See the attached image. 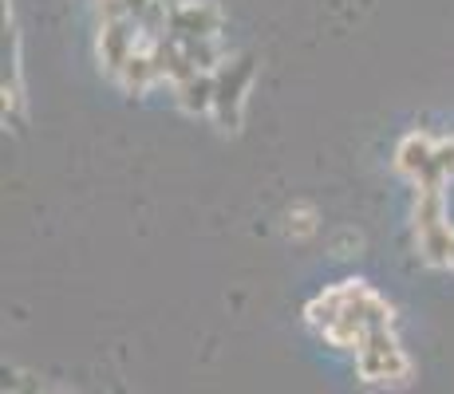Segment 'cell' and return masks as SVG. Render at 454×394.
Here are the masks:
<instances>
[{
    "label": "cell",
    "mask_w": 454,
    "mask_h": 394,
    "mask_svg": "<svg viewBox=\"0 0 454 394\" xmlns=\"http://www.w3.org/2000/svg\"><path fill=\"white\" fill-rule=\"evenodd\" d=\"M143 43H146V36H143V24H138L135 12L119 16V20H103V36H99L103 67H107L111 75H119L123 72V64L135 56L138 48H143Z\"/></svg>",
    "instance_id": "6da1fadb"
},
{
    "label": "cell",
    "mask_w": 454,
    "mask_h": 394,
    "mask_svg": "<svg viewBox=\"0 0 454 394\" xmlns=\"http://www.w3.org/2000/svg\"><path fill=\"white\" fill-rule=\"evenodd\" d=\"M253 79V59H233V64H225L222 72H217V95H214V115L222 122L225 130L238 127L241 119V99H246V87Z\"/></svg>",
    "instance_id": "7a4b0ae2"
},
{
    "label": "cell",
    "mask_w": 454,
    "mask_h": 394,
    "mask_svg": "<svg viewBox=\"0 0 454 394\" xmlns=\"http://www.w3.org/2000/svg\"><path fill=\"white\" fill-rule=\"evenodd\" d=\"M407 359L395 347V339L387 331H375L368 336V344L360 347V375L372 382H387V379H407Z\"/></svg>",
    "instance_id": "3957f363"
},
{
    "label": "cell",
    "mask_w": 454,
    "mask_h": 394,
    "mask_svg": "<svg viewBox=\"0 0 454 394\" xmlns=\"http://www.w3.org/2000/svg\"><path fill=\"white\" fill-rule=\"evenodd\" d=\"M222 28V12L214 4H198V0H186V4L170 8V36L174 40H202V36H217Z\"/></svg>",
    "instance_id": "277c9868"
},
{
    "label": "cell",
    "mask_w": 454,
    "mask_h": 394,
    "mask_svg": "<svg viewBox=\"0 0 454 394\" xmlns=\"http://www.w3.org/2000/svg\"><path fill=\"white\" fill-rule=\"evenodd\" d=\"M214 95H217V79L209 72H194L190 79L178 83V103H182V111H190V115L214 111Z\"/></svg>",
    "instance_id": "5b68a950"
},
{
    "label": "cell",
    "mask_w": 454,
    "mask_h": 394,
    "mask_svg": "<svg viewBox=\"0 0 454 394\" xmlns=\"http://www.w3.org/2000/svg\"><path fill=\"white\" fill-rule=\"evenodd\" d=\"M431 158H434V143L427 135H411L403 146H399V154H395V166L403 174H411V178H419V174L431 166Z\"/></svg>",
    "instance_id": "8992f818"
},
{
    "label": "cell",
    "mask_w": 454,
    "mask_h": 394,
    "mask_svg": "<svg viewBox=\"0 0 454 394\" xmlns=\"http://www.w3.org/2000/svg\"><path fill=\"white\" fill-rule=\"evenodd\" d=\"M450 244H454V236L442 221L419 229V252H423L427 265H450Z\"/></svg>",
    "instance_id": "52a82bcc"
},
{
    "label": "cell",
    "mask_w": 454,
    "mask_h": 394,
    "mask_svg": "<svg viewBox=\"0 0 454 394\" xmlns=\"http://www.w3.org/2000/svg\"><path fill=\"white\" fill-rule=\"evenodd\" d=\"M119 79H123L127 91H146V87L159 79V67H154V51H143V48H138L135 56H130L127 64H123Z\"/></svg>",
    "instance_id": "ba28073f"
},
{
    "label": "cell",
    "mask_w": 454,
    "mask_h": 394,
    "mask_svg": "<svg viewBox=\"0 0 454 394\" xmlns=\"http://www.w3.org/2000/svg\"><path fill=\"white\" fill-rule=\"evenodd\" d=\"M340 308H344V288H332V292H325L317 304H309V323L328 336V328L340 320Z\"/></svg>",
    "instance_id": "9c48e42d"
},
{
    "label": "cell",
    "mask_w": 454,
    "mask_h": 394,
    "mask_svg": "<svg viewBox=\"0 0 454 394\" xmlns=\"http://www.w3.org/2000/svg\"><path fill=\"white\" fill-rule=\"evenodd\" d=\"M439 221H442V189H423L415 209V225L427 229V225H439Z\"/></svg>",
    "instance_id": "30bf717a"
},
{
    "label": "cell",
    "mask_w": 454,
    "mask_h": 394,
    "mask_svg": "<svg viewBox=\"0 0 454 394\" xmlns=\"http://www.w3.org/2000/svg\"><path fill=\"white\" fill-rule=\"evenodd\" d=\"M312 229H317V213H312V209H296V213L289 217V233L309 236Z\"/></svg>",
    "instance_id": "8fae6325"
},
{
    "label": "cell",
    "mask_w": 454,
    "mask_h": 394,
    "mask_svg": "<svg viewBox=\"0 0 454 394\" xmlns=\"http://www.w3.org/2000/svg\"><path fill=\"white\" fill-rule=\"evenodd\" d=\"M130 4L127 0H99V16L103 20H119V16H127Z\"/></svg>",
    "instance_id": "7c38bea8"
},
{
    "label": "cell",
    "mask_w": 454,
    "mask_h": 394,
    "mask_svg": "<svg viewBox=\"0 0 454 394\" xmlns=\"http://www.w3.org/2000/svg\"><path fill=\"white\" fill-rule=\"evenodd\" d=\"M450 268H454V244H450Z\"/></svg>",
    "instance_id": "4fadbf2b"
}]
</instances>
